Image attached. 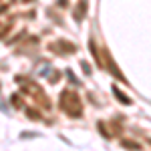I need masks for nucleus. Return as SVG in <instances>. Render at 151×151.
<instances>
[{"label": "nucleus", "mask_w": 151, "mask_h": 151, "mask_svg": "<svg viewBox=\"0 0 151 151\" xmlns=\"http://www.w3.org/2000/svg\"><path fill=\"white\" fill-rule=\"evenodd\" d=\"M60 109L69 115H81V103H79V97L73 93V91H65L60 95Z\"/></svg>", "instance_id": "nucleus-1"}, {"label": "nucleus", "mask_w": 151, "mask_h": 151, "mask_svg": "<svg viewBox=\"0 0 151 151\" xmlns=\"http://www.w3.org/2000/svg\"><path fill=\"white\" fill-rule=\"evenodd\" d=\"M85 10H87V2L83 0V2H81V8H77V10H75V18H77V20H81L83 16H85Z\"/></svg>", "instance_id": "nucleus-2"}, {"label": "nucleus", "mask_w": 151, "mask_h": 151, "mask_svg": "<svg viewBox=\"0 0 151 151\" xmlns=\"http://www.w3.org/2000/svg\"><path fill=\"white\" fill-rule=\"evenodd\" d=\"M113 93L117 95V99H119V101H121V103H125V105H129V103H131V99H129V97H125V95L121 93V91H119V89H115V87H113Z\"/></svg>", "instance_id": "nucleus-3"}]
</instances>
